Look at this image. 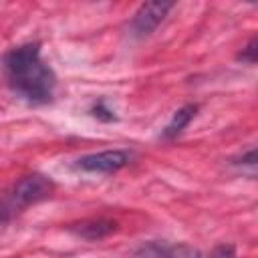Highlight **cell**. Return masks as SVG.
<instances>
[{
  "mask_svg": "<svg viewBox=\"0 0 258 258\" xmlns=\"http://www.w3.org/2000/svg\"><path fill=\"white\" fill-rule=\"evenodd\" d=\"M52 191H54V183L48 177H44L40 173L26 175L0 202V218L4 214L12 216V214H16V212H20V210H24L32 204H38V202L50 198Z\"/></svg>",
  "mask_w": 258,
  "mask_h": 258,
  "instance_id": "2",
  "label": "cell"
},
{
  "mask_svg": "<svg viewBox=\"0 0 258 258\" xmlns=\"http://www.w3.org/2000/svg\"><path fill=\"white\" fill-rule=\"evenodd\" d=\"M79 226L81 228H77V234L87 240L105 238L107 234H111L115 230V222H109V220H93V222H83Z\"/></svg>",
  "mask_w": 258,
  "mask_h": 258,
  "instance_id": "5",
  "label": "cell"
},
{
  "mask_svg": "<svg viewBox=\"0 0 258 258\" xmlns=\"http://www.w3.org/2000/svg\"><path fill=\"white\" fill-rule=\"evenodd\" d=\"M194 115H196V105H185L179 111H175V115L171 117V121L167 123L165 131H163V137H175L177 133H181L185 129V125L194 119Z\"/></svg>",
  "mask_w": 258,
  "mask_h": 258,
  "instance_id": "6",
  "label": "cell"
},
{
  "mask_svg": "<svg viewBox=\"0 0 258 258\" xmlns=\"http://www.w3.org/2000/svg\"><path fill=\"white\" fill-rule=\"evenodd\" d=\"M256 46V38H252L250 40V44L246 46V54H242V60H248V62H254V48Z\"/></svg>",
  "mask_w": 258,
  "mask_h": 258,
  "instance_id": "7",
  "label": "cell"
},
{
  "mask_svg": "<svg viewBox=\"0 0 258 258\" xmlns=\"http://www.w3.org/2000/svg\"><path fill=\"white\" fill-rule=\"evenodd\" d=\"M171 8H173L171 2H147V4H141L139 10L133 16V22H131L133 34L135 36L151 34L159 26V22H163V18L167 16V12Z\"/></svg>",
  "mask_w": 258,
  "mask_h": 258,
  "instance_id": "4",
  "label": "cell"
},
{
  "mask_svg": "<svg viewBox=\"0 0 258 258\" xmlns=\"http://www.w3.org/2000/svg\"><path fill=\"white\" fill-rule=\"evenodd\" d=\"M2 69L10 89L32 105H44L52 101L56 89V77L52 69L42 60L40 46L36 42L20 44L4 54Z\"/></svg>",
  "mask_w": 258,
  "mask_h": 258,
  "instance_id": "1",
  "label": "cell"
},
{
  "mask_svg": "<svg viewBox=\"0 0 258 258\" xmlns=\"http://www.w3.org/2000/svg\"><path fill=\"white\" fill-rule=\"evenodd\" d=\"M127 161H129L127 151L107 149V151L83 155L81 159H77L75 165L83 171H89V173H113V171H119L121 167H125Z\"/></svg>",
  "mask_w": 258,
  "mask_h": 258,
  "instance_id": "3",
  "label": "cell"
}]
</instances>
